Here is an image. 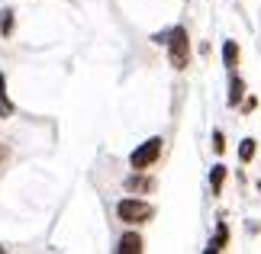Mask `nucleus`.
I'll use <instances>...</instances> for the list:
<instances>
[{
    "instance_id": "1",
    "label": "nucleus",
    "mask_w": 261,
    "mask_h": 254,
    "mask_svg": "<svg viewBox=\"0 0 261 254\" xmlns=\"http://www.w3.org/2000/svg\"><path fill=\"white\" fill-rule=\"evenodd\" d=\"M168 58L177 71H184L190 62V42H187V29L184 26H174L171 36H168Z\"/></svg>"
},
{
    "instance_id": "2",
    "label": "nucleus",
    "mask_w": 261,
    "mask_h": 254,
    "mask_svg": "<svg viewBox=\"0 0 261 254\" xmlns=\"http://www.w3.org/2000/svg\"><path fill=\"white\" fill-rule=\"evenodd\" d=\"M116 216L123 222H129V225H142V222H148L155 216V209L148 206V203H142V200H119Z\"/></svg>"
},
{
    "instance_id": "3",
    "label": "nucleus",
    "mask_w": 261,
    "mask_h": 254,
    "mask_svg": "<svg viewBox=\"0 0 261 254\" xmlns=\"http://www.w3.org/2000/svg\"><path fill=\"white\" fill-rule=\"evenodd\" d=\"M158 155H162V138H148L133 151L129 164H133V171H145V167H152L158 161Z\"/></svg>"
},
{
    "instance_id": "4",
    "label": "nucleus",
    "mask_w": 261,
    "mask_h": 254,
    "mask_svg": "<svg viewBox=\"0 0 261 254\" xmlns=\"http://www.w3.org/2000/svg\"><path fill=\"white\" fill-rule=\"evenodd\" d=\"M13 103H10V97H7V77L0 74V119H10L13 116Z\"/></svg>"
},
{
    "instance_id": "5",
    "label": "nucleus",
    "mask_w": 261,
    "mask_h": 254,
    "mask_svg": "<svg viewBox=\"0 0 261 254\" xmlns=\"http://www.w3.org/2000/svg\"><path fill=\"white\" fill-rule=\"evenodd\" d=\"M152 187H155V180H152V177H142V171H139L136 177L126 180V190H133V193H136V190H152Z\"/></svg>"
},
{
    "instance_id": "6",
    "label": "nucleus",
    "mask_w": 261,
    "mask_h": 254,
    "mask_svg": "<svg viewBox=\"0 0 261 254\" xmlns=\"http://www.w3.org/2000/svg\"><path fill=\"white\" fill-rule=\"evenodd\" d=\"M223 62H226V68L239 65V45L232 42V39H226V45H223Z\"/></svg>"
},
{
    "instance_id": "7",
    "label": "nucleus",
    "mask_w": 261,
    "mask_h": 254,
    "mask_svg": "<svg viewBox=\"0 0 261 254\" xmlns=\"http://www.w3.org/2000/svg\"><path fill=\"white\" fill-rule=\"evenodd\" d=\"M119 251H126V254L142 251V238H139V235H123V238H119Z\"/></svg>"
},
{
    "instance_id": "8",
    "label": "nucleus",
    "mask_w": 261,
    "mask_h": 254,
    "mask_svg": "<svg viewBox=\"0 0 261 254\" xmlns=\"http://www.w3.org/2000/svg\"><path fill=\"white\" fill-rule=\"evenodd\" d=\"M245 94V80L242 77H232V84H229V106H236L239 100Z\"/></svg>"
},
{
    "instance_id": "9",
    "label": "nucleus",
    "mask_w": 261,
    "mask_h": 254,
    "mask_svg": "<svg viewBox=\"0 0 261 254\" xmlns=\"http://www.w3.org/2000/svg\"><path fill=\"white\" fill-rule=\"evenodd\" d=\"M223 184H226V164H216L213 174H210V187H213V193H219Z\"/></svg>"
},
{
    "instance_id": "10",
    "label": "nucleus",
    "mask_w": 261,
    "mask_h": 254,
    "mask_svg": "<svg viewBox=\"0 0 261 254\" xmlns=\"http://www.w3.org/2000/svg\"><path fill=\"white\" fill-rule=\"evenodd\" d=\"M226 245H229V229H226V225H219L216 238H213V241H210V245H206V251H223Z\"/></svg>"
},
{
    "instance_id": "11",
    "label": "nucleus",
    "mask_w": 261,
    "mask_h": 254,
    "mask_svg": "<svg viewBox=\"0 0 261 254\" xmlns=\"http://www.w3.org/2000/svg\"><path fill=\"white\" fill-rule=\"evenodd\" d=\"M239 158H242V161H252L255 158V138H245L242 145H239Z\"/></svg>"
},
{
    "instance_id": "12",
    "label": "nucleus",
    "mask_w": 261,
    "mask_h": 254,
    "mask_svg": "<svg viewBox=\"0 0 261 254\" xmlns=\"http://www.w3.org/2000/svg\"><path fill=\"white\" fill-rule=\"evenodd\" d=\"M0 33L4 36L13 33V10H4V13H0Z\"/></svg>"
},
{
    "instance_id": "13",
    "label": "nucleus",
    "mask_w": 261,
    "mask_h": 254,
    "mask_svg": "<svg viewBox=\"0 0 261 254\" xmlns=\"http://www.w3.org/2000/svg\"><path fill=\"white\" fill-rule=\"evenodd\" d=\"M213 151H216V155H223V151H226V138H223V132H216V135H213Z\"/></svg>"
}]
</instances>
